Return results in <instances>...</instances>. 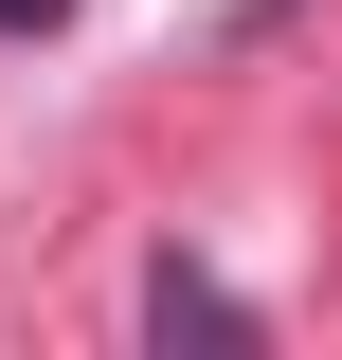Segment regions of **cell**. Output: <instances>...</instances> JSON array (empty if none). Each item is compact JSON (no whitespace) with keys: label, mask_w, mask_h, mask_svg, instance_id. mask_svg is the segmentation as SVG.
<instances>
[{"label":"cell","mask_w":342,"mask_h":360,"mask_svg":"<svg viewBox=\"0 0 342 360\" xmlns=\"http://www.w3.org/2000/svg\"><path fill=\"white\" fill-rule=\"evenodd\" d=\"M144 324H163V342H253V307H234V288H216V270H144Z\"/></svg>","instance_id":"1"},{"label":"cell","mask_w":342,"mask_h":360,"mask_svg":"<svg viewBox=\"0 0 342 360\" xmlns=\"http://www.w3.org/2000/svg\"><path fill=\"white\" fill-rule=\"evenodd\" d=\"M54 18H72V0H0V37H54Z\"/></svg>","instance_id":"2"}]
</instances>
